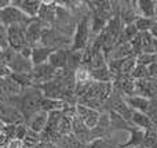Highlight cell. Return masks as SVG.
Returning <instances> with one entry per match:
<instances>
[{
    "label": "cell",
    "instance_id": "obj_1",
    "mask_svg": "<svg viewBox=\"0 0 157 148\" xmlns=\"http://www.w3.org/2000/svg\"><path fill=\"white\" fill-rule=\"evenodd\" d=\"M43 98L44 96L40 89L37 86H30V87L24 89V91L18 97L10 100V101L19 111L24 121L28 123V121L33 115H36L37 112L41 111V101H43Z\"/></svg>",
    "mask_w": 157,
    "mask_h": 148
},
{
    "label": "cell",
    "instance_id": "obj_2",
    "mask_svg": "<svg viewBox=\"0 0 157 148\" xmlns=\"http://www.w3.org/2000/svg\"><path fill=\"white\" fill-rule=\"evenodd\" d=\"M90 36H91V26H90V13L80 17L76 24V29L72 36V51H84L90 44Z\"/></svg>",
    "mask_w": 157,
    "mask_h": 148
},
{
    "label": "cell",
    "instance_id": "obj_3",
    "mask_svg": "<svg viewBox=\"0 0 157 148\" xmlns=\"http://www.w3.org/2000/svg\"><path fill=\"white\" fill-rule=\"evenodd\" d=\"M33 19L29 18L28 15H25L21 10H18L17 7H14L13 4L7 6L4 10L0 11V22L7 26H13V25H22V26H28Z\"/></svg>",
    "mask_w": 157,
    "mask_h": 148
},
{
    "label": "cell",
    "instance_id": "obj_4",
    "mask_svg": "<svg viewBox=\"0 0 157 148\" xmlns=\"http://www.w3.org/2000/svg\"><path fill=\"white\" fill-rule=\"evenodd\" d=\"M25 29H26V26H22V25H13V26L6 28L7 43H8V46L11 47L13 51L19 53L24 47H26Z\"/></svg>",
    "mask_w": 157,
    "mask_h": 148
},
{
    "label": "cell",
    "instance_id": "obj_5",
    "mask_svg": "<svg viewBox=\"0 0 157 148\" xmlns=\"http://www.w3.org/2000/svg\"><path fill=\"white\" fill-rule=\"evenodd\" d=\"M44 25L39 21L37 18L33 19L25 29V39H26V46L30 49L40 46V40H41V33H43Z\"/></svg>",
    "mask_w": 157,
    "mask_h": 148
},
{
    "label": "cell",
    "instance_id": "obj_6",
    "mask_svg": "<svg viewBox=\"0 0 157 148\" xmlns=\"http://www.w3.org/2000/svg\"><path fill=\"white\" fill-rule=\"evenodd\" d=\"M101 114L99 111L97 110H92V108H88L86 105H80V104H76V115L77 118L88 127L90 130H92L95 126H97L98 121L101 118Z\"/></svg>",
    "mask_w": 157,
    "mask_h": 148
},
{
    "label": "cell",
    "instance_id": "obj_7",
    "mask_svg": "<svg viewBox=\"0 0 157 148\" xmlns=\"http://www.w3.org/2000/svg\"><path fill=\"white\" fill-rule=\"evenodd\" d=\"M55 74H57V71L48 62L43 64V65L33 66V69H32L33 86H40V85L50 82V80H52L55 78Z\"/></svg>",
    "mask_w": 157,
    "mask_h": 148
},
{
    "label": "cell",
    "instance_id": "obj_8",
    "mask_svg": "<svg viewBox=\"0 0 157 148\" xmlns=\"http://www.w3.org/2000/svg\"><path fill=\"white\" fill-rule=\"evenodd\" d=\"M11 4H13L14 7H17L18 10H21L25 15H28L32 19L37 18L39 10H40V7H41L40 0H13Z\"/></svg>",
    "mask_w": 157,
    "mask_h": 148
},
{
    "label": "cell",
    "instance_id": "obj_9",
    "mask_svg": "<svg viewBox=\"0 0 157 148\" xmlns=\"http://www.w3.org/2000/svg\"><path fill=\"white\" fill-rule=\"evenodd\" d=\"M110 134V121H109V114L106 111H102L101 118L98 121L97 126L91 130V138L92 141L98 138H105Z\"/></svg>",
    "mask_w": 157,
    "mask_h": 148
},
{
    "label": "cell",
    "instance_id": "obj_10",
    "mask_svg": "<svg viewBox=\"0 0 157 148\" xmlns=\"http://www.w3.org/2000/svg\"><path fill=\"white\" fill-rule=\"evenodd\" d=\"M69 51H71V49H61V50H55V51H52L51 55H50V58H48V64L55 69V71L66 69Z\"/></svg>",
    "mask_w": 157,
    "mask_h": 148
},
{
    "label": "cell",
    "instance_id": "obj_11",
    "mask_svg": "<svg viewBox=\"0 0 157 148\" xmlns=\"http://www.w3.org/2000/svg\"><path fill=\"white\" fill-rule=\"evenodd\" d=\"M47 122H48V114L44 112V111H40V112H37L36 115H33L32 118L28 121L26 126H28V129H30L32 132L40 134V133L46 129Z\"/></svg>",
    "mask_w": 157,
    "mask_h": 148
},
{
    "label": "cell",
    "instance_id": "obj_12",
    "mask_svg": "<svg viewBox=\"0 0 157 148\" xmlns=\"http://www.w3.org/2000/svg\"><path fill=\"white\" fill-rule=\"evenodd\" d=\"M139 17L150 19H157V10H156V0H138L136 2Z\"/></svg>",
    "mask_w": 157,
    "mask_h": 148
},
{
    "label": "cell",
    "instance_id": "obj_13",
    "mask_svg": "<svg viewBox=\"0 0 157 148\" xmlns=\"http://www.w3.org/2000/svg\"><path fill=\"white\" fill-rule=\"evenodd\" d=\"M124 98H125V102L130 105L131 110L138 111V112H142V114L147 112V110L150 107V101H152V100L142 96H130V97H124Z\"/></svg>",
    "mask_w": 157,
    "mask_h": 148
},
{
    "label": "cell",
    "instance_id": "obj_14",
    "mask_svg": "<svg viewBox=\"0 0 157 148\" xmlns=\"http://www.w3.org/2000/svg\"><path fill=\"white\" fill-rule=\"evenodd\" d=\"M52 51H54V50L48 49V47H44V46H37V47H35V49H32V57H30V61H32L33 66L47 64Z\"/></svg>",
    "mask_w": 157,
    "mask_h": 148
},
{
    "label": "cell",
    "instance_id": "obj_15",
    "mask_svg": "<svg viewBox=\"0 0 157 148\" xmlns=\"http://www.w3.org/2000/svg\"><path fill=\"white\" fill-rule=\"evenodd\" d=\"M131 125L135 126V127H139V129H142V130H145V132L153 130L156 127L146 114L138 112V111H134L132 112V116H131Z\"/></svg>",
    "mask_w": 157,
    "mask_h": 148
},
{
    "label": "cell",
    "instance_id": "obj_16",
    "mask_svg": "<svg viewBox=\"0 0 157 148\" xmlns=\"http://www.w3.org/2000/svg\"><path fill=\"white\" fill-rule=\"evenodd\" d=\"M156 21H157V19H150V18H144V17H139V18L134 22V25L136 26V29H138L139 33H144V32H150V30H152V28L155 26Z\"/></svg>",
    "mask_w": 157,
    "mask_h": 148
},
{
    "label": "cell",
    "instance_id": "obj_17",
    "mask_svg": "<svg viewBox=\"0 0 157 148\" xmlns=\"http://www.w3.org/2000/svg\"><path fill=\"white\" fill-rule=\"evenodd\" d=\"M157 62V57L155 54H147V53H141V54L136 57V64L138 65H142L145 68L150 66L152 64Z\"/></svg>",
    "mask_w": 157,
    "mask_h": 148
},
{
    "label": "cell",
    "instance_id": "obj_18",
    "mask_svg": "<svg viewBox=\"0 0 157 148\" xmlns=\"http://www.w3.org/2000/svg\"><path fill=\"white\" fill-rule=\"evenodd\" d=\"M6 148H25L22 140H18V138H13V140H8Z\"/></svg>",
    "mask_w": 157,
    "mask_h": 148
},
{
    "label": "cell",
    "instance_id": "obj_19",
    "mask_svg": "<svg viewBox=\"0 0 157 148\" xmlns=\"http://www.w3.org/2000/svg\"><path fill=\"white\" fill-rule=\"evenodd\" d=\"M156 10H157V2H156Z\"/></svg>",
    "mask_w": 157,
    "mask_h": 148
}]
</instances>
